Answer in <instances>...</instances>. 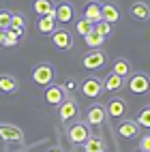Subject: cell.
<instances>
[{"instance_id": "1", "label": "cell", "mask_w": 150, "mask_h": 152, "mask_svg": "<svg viewBox=\"0 0 150 152\" xmlns=\"http://www.w3.org/2000/svg\"><path fill=\"white\" fill-rule=\"evenodd\" d=\"M90 135H92V131H90V124L86 120H77V122H73L67 129V139L71 141L73 146H84V141Z\"/></svg>"}, {"instance_id": "2", "label": "cell", "mask_w": 150, "mask_h": 152, "mask_svg": "<svg viewBox=\"0 0 150 152\" xmlns=\"http://www.w3.org/2000/svg\"><path fill=\"white\" fill-rule=\"evenodd\" d=\"M54 77H56V71L49 62H39L34 69H32V82L37 86H43L47 88L49 84H54Z\"/></svg>"}, {"instance_id": "3", "label": "cell", "mask_w": 150, "mask_h": 152, "mask_svg": "<svg viewBox=\"0 0 150 152\" xmlns=\"http://www.w3.org/2000/svg\"><path fill=\"white\" fill-rule=\"evenodd\" d=\"M77 116H79V105H77V101L69 94L62 103L58 105V118H60V122H62V124H69Z\"/></svg>"}, {"instance_id": "4", "label": "cell", "mask_w": 150, "mask_h": 152, "mask_svg": "<svg viewBox=\"0 0 150 152\" xmlns=\"http://www.w3.org/2000/svg\"><path fill=\"white\" fill-rule=\"evenodd\" d=\"M127 86L133 94H139V96L148 94L150 92V77L146 73H142V71H135V73H131V77H129Z\"/></svg>"}, {"instance_id": "5", "label": "cell", "mask_w": 150, "mask_h": 152, "mask_svg": "<svg viewBox=\"0 0 150 152\" xmlns=\"http://www.w3.org/2000/svg\"><path fill=\"white\" fill-rule=\"evenodd\" d=\"M49 37H52L54 47H56V49H60V52H69V49H73V34L69 32L67 28L58 26V28H56Z\"/></svg>"}, {"instance_id": "6", "label": "cell", "mask_w": 150, "mask_h": 152, "mask_svg": "<svg viewBox=\"0 0 150 152\" xmlns=\"http://www.w3.org/2000/svg\"><path fill=\"white\" fill-rule=\"evenodd\" d=\"M105 62H107V54L103 49H90V52L82 58V66L86 71H97V69L105 66Z\"/></svg>"}, {"instance_id": "7", "label": "cell", "mask_w": 150, "mask_h": 152, "mask_svg": "<svg viewBox=\"0 0 150 152\" xmlns=\"http://www.w3.org/2000/svg\"><path fill=\"white\" fill-rule=\"evenodd\" d=\"M139 131H142V126L137 124V120L133 118H122L116 126V135L122 137V139H135L139 135Z\"/></svg>"}, {"instance_id": "8", "label": "cell", "mask_w": 150, "mask_h": 152, "mask_svg": "<svg viewBox=\"0 0 150 152\" xmlns=\"http://www.w3.org/2000/svg\"><path fill=\"white\" fill-rule=\"evenodd\" d=\"M0 139L7 141V144H22L24 141V131L19 126H15V124L0 122Z\"/></svg>"}, {"instance_id": "9", "label": "cell", "mask_w": 150, "mask_h": 152, "mask_svg": "<svg viewBox=\"0 0 150 152\" xmlns=\"http://www.w3.org/2000/svg\"><path fill=\"white\" fill-rule=\"evenodd\" d=\"M105 120H107V109H105V105L94 103V105H90V107L86 109V122H88L90 126H103Z\"/></svg>"}, {"instance_id": "10", "label": "cell", "mask_w": 150, "mask_h": 152, "mask_svg": "<svg viewBox=\"0 0 150 152\" xmlns=\"http://www.w3.org/2000/svg\"><path fill=\"white\" fill-rule=\"evenodd\" d=\"M67 96H69V92L64 90V86L49 84V86L45 88V103H47V105H52V107H58Z\"/></svg>"}, {"instance_id": "11", "label": "cell", "mask_w": 150, "mask_h": 152, "mask_svg": "<svg viewBox=\"0 0 150 152\" xmlns=\"http://www.w3.org/2000/svg\"><path fill=\"white\" fill-rule=\"evenodd\" d=\"M103 79L101 77H86L82 82V94L88 99H97L99 94L103 92Z\"/></svg>"}, {"instance_id": "12", "label": "cell", "mask_w": 150, "mask_h": 152, "mask_svg": "<svg viewBox=\"0 0 150 152\" xmlns=\"http://www.w3.org/2000/svg\"><path fill=\"white\" fill-rule=\"evenodd\" d=\"M105 109H107V118L122 120L127 116V101L120 99V96H114V99H109V103L105 105Z\"/></svg>"}, {"instance_id": "13", "label": "cell", "mask_w": 150, "mask_h": 152, "mask_svg": "<svg viewBox=\"0 0 150 152\" xmlns=\"http://www.w3.org/2000/svg\"><path fill=\"white\" fill-rule=\"evenodd\" d=\"M75 19V9L69 2H58L56 4V22L58 24H71Z\"/></svg>"}, {"instance_id": "14", "label": "cell", "mask_w": 150, "mask_h": 152, "mask_svg": "<svg viewBox=\"0 0 150 152\" xmlns=\"http://www.w3.org/2000/svg\"><path fill=\"white\" fill-rule=\"evenodd\" d=\"M124 86H127V79L120 77L118 73H114V71H109L107 77L103 79V88L107 90V92H120Z\"/></svg>"}, {"instance_id": "15", "label": "cell", "mask_w": 150, "mask_h": 152, "mask_svg": "<svg viewBox=\"0 0 150 152\" xmlns=\"http://www.w3.org/2000/svg\"><path fill=\"white\" fill-rule=\"evenodd\" d=\"M101 2H97V0H90V2L84 7V15L82 17H86L90 24H97V22H101L103 19V13H101Z\"/></svg>"}, {"instance_id": "16", "label": "cell", "mask_w": 150, "mask_h": 152, "mask_svg": "<svg viewBox=\"0 0 150 152\" xmlns=\"http://www.w3.org/2000/svg\"><path fill=\"white\" fill-rule=\"evenodd\" d=\"M19 90V79L9 75V73H2L0 75V92L2 94H15Z\"/></svg>"}, {"instance_id": "17", "label": "cell", "mask_w": 150, "mask_h": 152, "mask_svg": "<svg viewBox=\"0 0 150 152\" xmlns=\"http://www.w3.org/2000/svg\"><path fill=\"white\" fill-rule=\"evenodd\" d=\"M32 9H34L37 17H41V15L56 17V4H54V0H32Z\"/></svg>"}, {"instance_id": "18", "label": "cell", "mask_w": 150, "mask_h": 152, "mask_svg": "<svg viewBox=\"0 0 150 152\" xmlns=\"http://www.w3.org/2000/svg\"><path fill=\"white\" fill-rule=\"evenodd\" d=\"M56 28H58L56 17H52V15H41V17H37V30H39L41 34H52Z\"/></svg>"}, {"instance_id": "19", "label": "cell", "mask_w": 150, "mask_h": 152, "mask_svg": "<svg viewBox=\"0 0 150 152\" xmlns=\"http://www.w3.org/2000/svg\"><path fill=\"white\" fill-rule=\"evenodd\" d=\"M101 13H103V22L112 24V26L120 22V9H118L114 2H105V4L101 7Z\"/></svg>"}, {"instance_id": "20", "label": "cell", "mask_w": 150, "mask_h": 152, "mask_svg": "<svg viewBox=\"0 0 150 152\" xmlns=\"http://www.w3.org/2000/svg\"><path fill=\"white\" fill-rule=\"evenodd\" d=\"M131 15L135 17V19H139V22H148L150 19V7L146 4V2H133L131 4Z\"/></svg>"}, {"instance_id": "21", "label": "cell", "mask_w": 150, "mask_h": 152, "mask_svg": "<svg viewBox=\"0 0 150 152\" xmlns=\"http://www.w3.org/2000/svg\"><path fill=\"white\" fill-rule=\"evenodd\" d=\"M84 152H105V141L99 135H90L84 141Z\"/></svg>"}, {"instance_id": "22", "label": "cell", "mask_w": 150, "mask_h": 152, "mask_svg": "<svg viewBox=\"0 0 150 152\" xmlns=\"http://www.w3.org/2000/svg\"><path fill=\"white\" fill-rule=\"evenodd\" d=\"M13 30V32H17V37L19 39H24V32H26V17L22 15V13H13V17H11V26H9Z\"/></svg>"}, {"instance_id": "23", "label": "cell", "mask_w": 150, "mask_h": 152, "mask_svg": "<svg viewBox=\"0 0 150 152\" xmlns=\"http://www.w3.org/2000/svg\"><path fill=\"white\" fill-rule=\"evenodd\" d=\"M114 73H118L120 77H124V79H129L131 77V64H129V60H124V58H118V60H114Z\"/></svg>"}, {"instance_id": "24", "label": "cell", "mask_w": 150, "mask_h": 152, "mask_svg": "<svg viewBox=\"0 0 150 152\" xmlns=\"http://www.w3.org/2000/svg\"><path fill=\"white\" fill-rule=\"evenodd\" d=\"M84 43L88 45V49H101L103 43H105V37L97 34V32H94V28H92V32H88V34L84 37Z\"/></svg>"}, {"instance_id": "25", "label": "cell", "mask_w": 150, "mask_h": 152, "mask_svg": "<svg viewBox=\"0 0 150 152\" xmlns=\"http://www.w3.org/2000/svg\"><path fill=\"white\" fill-rule=\"evenodd\" d=\"M92 28H94V24H90L86 17L75 19V32H77L79 37H86L88 32H92Z\"/></svg>"}, {"instance_id": "26", "label": "cell", "mask_w": 150, "mask_h": 152, "mask_svg": "<svg viewBox=\"0 0 150 152\" xmlns=\"http://www.w3.org/2000/svg\"><path fill=\"white\" fill-rule=\"evenodd\" d=\"M137 124L142 126V129H148L150 131V105H146V107H142L137 111Z\"/></svg>"}, {"instance_id": "27", "label": "cell", "mask_w": 150, "mask_h": 152, "mask_svg": "<svg viewBox=\"0 0 150 152\" xmlns=\"http://www.w3.org/2000/svg\"><path fill=\"white\" fill-rule=\"evenodd\" d=\"M94 32L107 39L109 34L114 32V26H112V24H107V22H103V19H101V22H97V24H94Z\"/></svg>"}, {"instance_id": "28", "label": "cell", "mask_w": 150, "mask_h": 152, "mask_svg": "<svg viewBox=\"0 0 150 152\" xmlns=\"http://www.w3.org/2000/svg\"><path fill=\"white\" fill-rule=\"evenodd\" d=\"M17 43H19L17 32H13L11 28H7V30H4V41H2V45H4V47H15Z\"/></svg>"}, {"instance_id": "29", "label": "cell", "mask_w": 150, "mask_h": 152, "mask_svg": "<svg viewBox=\"0 0 150 152\" xmlns=\"http://www.w3.org/2000/svg\"><path fill=\"white\" fill-rule=\"evenodd\" d=\"M11 17H13L11 11H7V9L0 11V28H2V30H7L9 26H11Z\"/></svg>"}, {"instance_id": "30", "label": "cell", "mask_w": 150, "mask_h": 152, "mask_svg": "<svg viewBox=\"0 0 150 152\" xmlns=\"http://www.w3.org/2000/svg\"><path fill=\"white\" fill-rule=\"evenodd\" d=\"M139 150H146V152H150V133H146V135H142V137H139Z\"/></svg>"}, {"instance_id": "31", "label": "cell", "mask_w": 150, "mask_h": 152, "mask_svg": "<svg viewBox=\"0 0 150 152\" xmlns=\"http://www.w3.org/2000/svg\"><path fill=\"white\" fill-rule=\"evenodd\" d=\"M75 88H77V82H75V79H69V82L64 84V90H67V92H73Z\"/></svg>"}, {"instance_id": "32", "label": "cell", "mask_w": 150, "mask_h": 152, "mask_svg": "<svg viewBox=\"0 0 150 152\" xmlns=\"http://www.w3.org/2000/svg\"><path fill=\"white\" fill-rule=\"evenodd\" d=\"M2 41H4V30H0V45H2Z\"/></svg>"}, {"instance_id": "33", "label": "cell", "mask_w": 150, "mask_h": 152, "mask_svg": "<svg viewBox=\"0 0 150 152\" xmlns=\"http://www.w3.org/2000/svg\"><path fill=\"white\" fill-rule=\"evenodd\" d=\"M47 152H62V148H52V150H47Z\"/></svg>"}, {"instance_id": "34", "label": "cell", "mask_w": 150, "mask_h": 152, "mask_svg": "<svg viewBox=\"0 0 150 152\" xmlns=\"http://www.w3.org/2000/svg\"><path fill=\"white\" fill-rule=\"evenodd\" d=\"M137 152H146V150H137Z\"/></svg>"}, {"instance_id": "35", "label": "cell", "mask_w": 150, "mask_h": 152, "mask_svg": "<svg viewBox=\"0 0 150 152\" xmlns=\"http://www.w3.org/2000/svg\"><path fill=\"white\" fill-rule=\"evenodd\" d=\"M0 30H2V28H0Z\"/></svg>"}]
</instances>
